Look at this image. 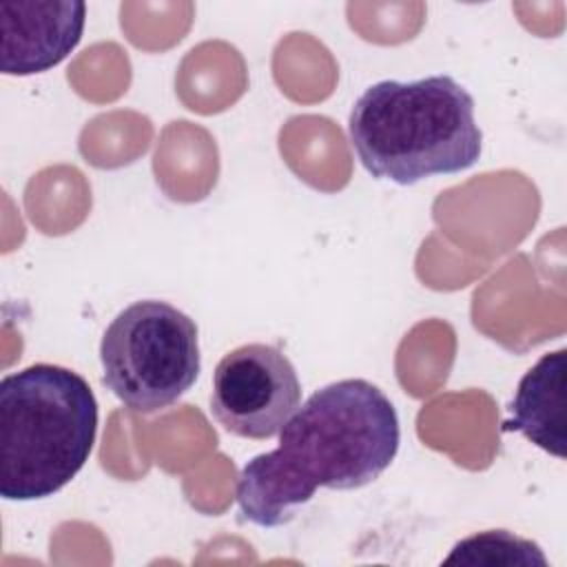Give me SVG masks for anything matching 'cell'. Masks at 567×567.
Listing matches in <instances>:
<instances>
[{
	"label": "cell",
	"instance_id": "cell-8",
	"mask_svg": "<svg viewBox=\"0 0 567 567\" xmlns=\"http://www.w3.org/2000/svg\"><path fill=\"white\" fill-rule=\"evenodd\" d=\"M443 565L478 567H547L543 549L507 529H487L458 540Z\"/></svg>",
	"mask_w": 567,
	"mask_h": 567
},
{
	"label": "cell",
	"instance_id": "cell-2",
	"mask_svg": "<svg viewBox=\"0 0 567 567\" xmlns=\"http://www.w3.org/2000/svg\"><path fill=\"white\" fill-rule=\"evenodd\" d=\"M348 135L372 177L401 186L461 173L483 148L474 97L452 75L368 86L350 111Z\"/></svg>",
	"mask_w": 567,
	"mask_h": 567
},
{
	"label": "cell",
	"instance_id": "cell-3",
	"mask_svg": "<svg viewBox=\"0 0 567 567\" xmlns=\"http://www.w3.org/2000/svg\"><path fill=\"white\" fill-rule=\"evenodd\" d=\"M97 401L84 377L33 363L0 381V496L38 501L69 485L89 461Z\"/></svg>",
	"mask_w": 567,
	"mask_h": 567
},
{
	"label": "cell",
	"instance_id": "cell-5",
	"mask_svg": "<svg viewBox=\"0 0 567 567\" xmlns=\"http://www.w3.org/2000/svg\"><path fill=\"white\" fill-rule=\"evenodd\" d=\"M301 403L292 361L275 346L244 343L226 352L213 372L210 412L241 439H270Z\"/></svg>",
	"mask_w": 567,
	"mask_h": 567
},
{
	"label": "cell",
	"instance_id": "cell-6",
	"mask_svg": "<svg viewBox=\"0 0 567 567\" xmlns=\"http://www.w3.org/2000/svg\"><path fill=\"white\" fill-rule=\"evenodd\" d=\"M86 4L71 0L0 2V69L33 75L58 66L80 42Z\"/></svg>",
	"mask_w": 567,
	"mask_h": 567
},
{
	"label": "cell",
	"instance_id": "cell-7",
	"mask_svg": "<svg viewBox=\"0 0 567 567\" xmlns=\"http://www.w3.org/2000/svg\"><path fill=\"white\" fill-rule=\"evenodd\" d=\"M565 368L567 350L558 348L543 354L518 381L509 403L507 432H520L527 441L551 456L565 458Z\"/></svg>",
	"mask_w": 567,
	"mask_h": 567
},
{
	"label": "cell",
	"instance_id": "cell-1",
	"mask_svg": "<svg viewBox=\"0 0 567 567\" xmlns=\"http://www.w3.org/2000/svg\"><path fill=\"white\" fill-rule=\"evenodd\" d=\"M401 443L392 401L365 379L312 392L279 430L272 452L250 458L237 478L244 520L279 527L319 487L359 489L377 481Z\"/></svg>",
	"mask_w": 567,
	"mask_h": 567
},
{
	"label": "cell",
	"instance_id": "cell-4",
	"mask_svg": "<svg viewBox=\"0 0 567 567\" xmlns=\"http://www.w3.org/2000/svg\"><path fill=\"white\" fill-rule=\"evenodd\" d=\"M102 383L133 412L153 414L182 399L202 359L195 321L159 299L126 306L100 341Z\"/></svg>",
	"mask_w": 567,
	"mask_h": 567
}]
</instances>
